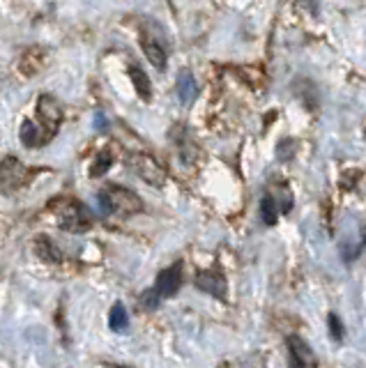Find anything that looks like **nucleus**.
Wrapping results in <instances>:
<instances>
[{
	"label": "nucleus",
	"mask_w": 366,
	"mask_h": 368,
	"mask_svg": "<svg viewBox=\"0 0 366 368\" xmlns=\"http://www.w3.org/2000/svg\"><path fill=\"white\" fill-rule=\"evenodd\" d=\"M99 207L106 217H131L143 210V200L129 189H122L118 184H109L99 191Z\"/></svg>",
	"instance_id": "1"
},
{
	"label": "nucleus",
	"mask_w": 366,
	"mask_h": 368,
	"mask_svg": "<svg viewBox=\"0 0 366 368\" xmlns=\"http://www.w3.org/2000/svg\"><path fill=\"white\" fill-rule=\"evenodd\" d=\"M53 215L58 219V226L67 232H85L92 226L90 212L85 210L79 200H60L53 202Z\"/></svg>",
	"instance_id": "2"
},
{
	"label": "nucleus",
	"mask_w": 366,
	"mask_h": 368,
	"mask_svg": "<svg viewBox=\"0 0 366 368\" xmlns=\"http://www.w3.org/2000/svg\"><path fill=\"white\" fill-rule=\"evenodd\" d=\"M28 180H31V171H28L18 159L7 157L0 161V191L3 193L21 189Z\"/></svg>",
	"instance_id": "3"
},
{
	"label": "nucleus",
	"mask_w": 366,
	"mask_h": 368,
	"mask_svg": "<svg viewBox=\"0 0 366 368\" xmlns=\"http://www.w3.org/2000/svg\"><path fill=\"white\" fill-rule=\"evenodd\" d=\"M60 120H63L60 104H58L51 94H42L40 102H37V124H40L42 131L49 139L55 136L58 127H60Z\"/></svg>",
	"instance_id": "4"
},
{
	"label": "nucleus",
	"mask_w": 366,
	"mask_h": 368,
	"mask_svg": "<svg viewBox=\"0 0 366 368\" xmlns=\"http://www.w3.org/2000/svg\"><path fill=\"white\" fill-rule=\"evenodd\" d=\"M131 168L134 173L143 180V182H148L150 187H163V182H166V173H163V168L159 166V163L148 157V154H131Z\"/></svg>",
	"instance_id": "5"
},
{
	"label": "nucleus",
	"mask_w": 366,
	"mask_h": 368,
	"mask_svg": "<svg viewBox=\"0 0 366 368\" xmlns=\"http://www.w3.org/2000/svg\"><path fill=\"white\" fill-rule=\"evenodd\" d=\"M180 286H182V265L180 263L161 269V272L157 274L155 290L161 297H173L180 290Z\"/></svg>",
	"instance_id": "6"
},
{
	"label": "nucleus",
	"mask_w": 366,
	"mask_h": 368,
	"mask_svg": "<svg viewBox=\"0 0 366 368\" xmlns=\"http://www.w3.org/2000/svg\"><path fill=\"white\" fill-rule=\"evenodd\" d=\"M196 288L203 290V293L226 299V278L221 272H215V269H205V272L196 274Z\"/></svg>",
	"instance_id": "7"
},
{
	"label": "nucleus",
	"mask_w": 366,
	"mask_h": 368,
	"mask_svg": "<svg viewBox=\"0 0 366 368\" xmlns=\"http://www.w3.org/2000/svg\"><path fill=\"white\" fill-rule=\"evenodd\" d=\"M288 352H291V364L300 366V368H309L316 366V357L311 352V347L306 345V341H302L300 336H288Z\"/></svg>",
	"instance_id": "8"
},
{
	"label": "nucleus",
	"mask_w": 366,
	"mask_h": 368,
	"mask_svg": "<svg viewBox=\"0 0 366 368\" xmlns=\"http://www.w3.org/2000/svg\"><path fill=\"white\" fill-rule=\"evenodd\" d=\"M196 94H198V85L196 79L191 76L189 70H182L178 76V99L182 106H191L196 102Z\"/></svg>",
	"instance_id": "9"
},
{
	"label": "nucleus",
	"mask_w": 366,
	"mask_h": 368,
	"mask_svg": "<svg viewBox=\"0 0 366 368\" xmlns=\"http://www.w3.org/2000/svg\"><path fill=\"white\" fill-rule=\"evenodd\" d=\"M35 254L40 260H44V263H60L63 260L60 249H58L55 242L51 237H46V235H40L35 239Z\"/></svg>",
	"instance_id": "10"
},
{
	"label": "nucleus",
	"mask_w": 366,
	"mask_h": 368,
	"mask_svg": "<svg viewBox=\"0 0 366 368\" xmlns=\"http://www.w3.org/2000/svg\"><path fill=\"white\" fill-rule=\"evenodd\" d=\"M51 139L46 136V134L42 131V127L37 122H23L21 127V143L26 145V148H42V145H46Z\"/></svg>",
	"instance_id": "11"
},
{
	"label": "nucleus",
	"mask_w": 366,
	"mask_h": 368,
	"mask_svg": "<svg viewBox=\"0 0 366 368\" xmlns=\"http://www.w3.org/2000/svg\"><path fill=\"white\" fill-rule=\"evenodd\" d=\"M143 46V53H146V58L157 67V70H166V51L157 44V42H150V40H143L141 42Z\"/></svg>",
	"instance_id": "12"
},
{
	"label": "nucleus",
	"mask_w": 366,
	"mask_h": 368,
	"mask_svg": "<svg viewBox=\"0 0 366 368\" xmlns=\"http://www.w3.org/2000/svg\"><path fill=\"white\" fill-rule=\"evenodd\" d=\"M129 76H131L134 88H136V92H139L146 102H150V97H152V85H150V79L146 76V72H143L141 67H129Z\"/></svg>",
	"instance_id": "13"
},
{
	"label": "nucleus",
	"mask_w": 366,
	"mask_h": 368,
	"mask_svg": "<svg viewBox=\"0 0 366 368\" xmlns=\"http://www.w3.org/2000/svg\"><path fill=\"white\" fill-rule=\"evenodd\" d=\"M127 325H129V318H127V311H124V306L120 302L113 304L109 313V327L113 332H122V329H127Z\"/></svg>",
	"instance_id": "14"
},
{
	"label": "nucleus",
	"mask_w": 366,
	"mask_h": 368,
	"mask_svg": "<svg viewBox=\"0 0 366 368\" xmlns=\"http://www.w3.org/2000/svg\"><path fill=\"white\" fill-rule=\"evenodd\" d=\"M261 219H263V224L265 226H274L276 224V219H279V207H276V202L272 196H265L261 200Z\"/></svg>",
	"instance_id": "15"
},
{
	"label": "nucleus",
	"mask_w": 366,
	"mask_h": 368,
	"mask_svg": "<svg viewBox=\"0 0 366 368\" xmlns=\"http://www.w3.org/2000/svg\"><path fill=\"white\" fill-rule=\"evenodd\" d=\"M111 163H113V154H111V150L99 152V154H97V159L92 161V171H90V175H92V178L104 175V173L111 168Z\"/></svg>",
	"instance_id": "16"
},
{
	"label": "nucleus",
	"mask_w": 366,
	"mask_h": 368,
	"mask_svg": "<svg viewBox=\"0 0 366 368\" xmlns=\"http://www.w3.org/2000/svg\"><path fill=\"white\" fill-rule=\"evenodd\" d=\"M327 327H330V336L334 338V341H343L345 327L341 323L339 313H330V315H327Z\"/></svg>",
	"instance_id": "17"
},
{
	"label": "nucleus",
	"mask_w": 366,
	"mask_h": 368,
	"mask_svg": "<svg viewBox=\"0 0 366 368\" xmlns=\"http://www.w3.org/2000/svg\"><path fill=\"white\" fill-rule=\"evenodd\" d=\"M159 293L155 288L152 290H146V293L141 295V299H139V306L143 308V311H155V308L159 306Z\"/></svg>",
	"instance_id": "18"
}]
</instances>
